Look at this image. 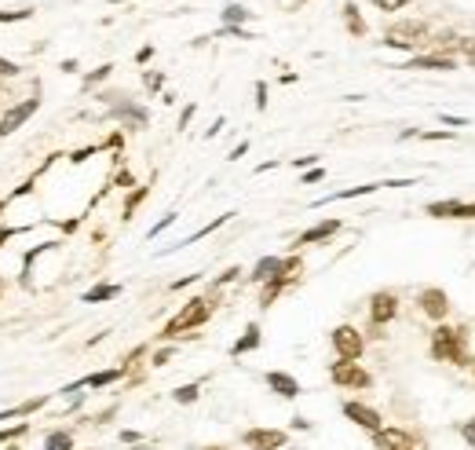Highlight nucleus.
<instances>
[{"mask_svg": "<svg viewBox=\"0 0 475 450\" xmlns=\"http://www.w3.org/2000/svg\"><path fill=\"white\" fill-rule=\"evenodd\" d=\"M432 359L453 363V366H472V356H468V330L435 326V333H432Z\"/></svg>", "mask_w": 475, "mask_h": 450, "instance_id": "1", "label": "nucleus"}, {"mask_svg": "<svg viewBox=\"0 0 475 450\" xmlns=\"http://www.w3.org/2000/svg\"><path fill=\"white\" fill-rule=\"evenodd\" d=\"M208 315H212V300H205V297L187 300L183 308H179V311L169 318V323H165V330H161V341H176V337H194L190 330H198Z\"/></svg>", "mask_w": 475, "mask_h": 450, "instance_id": "2", "label": "nucleus"}, {"mask_svg": "<svg viewBox=\"0 0 475 450\" xmlns=\"http://www.w3.org/2000/svg\"><path fill=\"white\" fill-rule=\"evenodd\" d=\"M432 41V26L424 19H409V22H399L384 34V44L388 48H402V52H413V48L428 44Z\"/></svg>", "mask_w": 475, "mask_h": 450, "instance_id": "3", "label": "nucleus"}, {"mask_svg": "<svg viewBox=\"0 0 475 450\" xmlns=\"http://www.w3.org/2000/svg\"><path fill=\"white\" fill-rule=\"evenodd\" d=\"M329 381H333V384H340V388H355V392H362V388H369V384H373V374H369V370H362L358 363L336 359V363L329 366Z\"/></svg>", "mask_w": 475, "mask_h": 450, "instance_id": "4", "label": "nucleus"}, {"mask_svg": "<svg viewBox=\"0 0 475 450\" xmlns=\"http://www.w3.org/2000/svg\"><path fill=\"white\" fill-rule=\"evenodd\" d=\"M329 341H333V348H336V356L348 359V363L362 359V351H366V341H362V333H358L355 326H336V330L329 333Z\"/></svg>", "mask_w": 475, "mask_h": 450, "instance_id": "5", "label": "nucleus"}, {"mask_svg": "<svg viewBox=\"0 0 475 450\" xmlns=\"http://www.w3.org/2000/svg\"><path fill=\"white\" fill-rule=\"evenodd\" d=\"M424 213L435 220H475V202H461V198H442V202H428Z\"/></svg>", "mask_w": 475, "mask_h": 450, "instance_id": "6", "label": "nucleus"}, {"mask_svg": "<svg viewBox=\"0 0 475 450\" xmlns=\"http://www.w3.org/2000/svg\"><path fill=\"white\" fill-rule=\"evenodd\" d=\"M241 443L249 450H285L289 432H282V428H249V432H241Z\"/></svg>", "mask_w": 475, "mask_h": 450, "instance_id": "7", "label": "nucleus"}, {"mask_svg": "<svg viewBox=\"0 0 475 450\" xmlns=\"http://www.w3.org/2000/svg\"><path fill=\"white\" fill-rule=\"evenodd\" d=\"M420 311L432 318V323H442V318L450 315V297H446V289H439V286H428V289H420Z\"/></svg>", "mask_w": 475, "mask_h": 450, "instance_id": "8", "label": "nucleus"}, {"mask_svg": "<svg viewBox=\"0 0 475 450\" xmlns=\"http://www.w3.org/2000/svg\"><path fill=\"white\" fill-rule=\"evenodd\" d=\"M37 106H41V95H34V99H22V103H15L8 114H4V121H0V136H11V132H19V128L37 114Z\"/></svg>", "mask_w": 475, "mask_h": 450, "instance_id": "9", "label": "nucleus"}, {"mask_svg": "<svg viewBox=\"0 0 475 450\" xmlns=\"http://www.w3.org/2000/svg\"><path fill=\"white\" fill-rule=\"evenodd\" d=\"M395 315H399V297L395 293H388V289L373 293V300H369V326H388Z\"/></svg>", "mask_w": 475, "mask_h": 450, "instance_id": "10", "label": "nucleus"}, {"mask_svg": "<svg viewBox=\"0 0 475 450\" xmlns=\"http://www.w3.org/2000/svg\"><path fill=\"white\" fill-rule=\"evenodd\" d=\"M343 417H348V421H355L358 428H366L369 436L376 428H384V417L376 414L373 407H366V403H358V399H348V403H343Z\"/></svg>", "mask_w": 475, "mask_h": 450, "instance_id": "11", "label": "nucleus"}, {"mask_svg": "<svg viewBox=\"0 0 475 450\" xmlns=\"http://www.w3.org/2000/svg\"><path fill=\"white\" fill-rule=\"evenodd\" d=\"M373 447L376 450H417V440L406 428H376L373 432Z\"/></svg>", "mask_w": 475, "mask_h": 450, "instance_id": "12", "label": "nucleus"}, {"mask_svg": "<svg viewBox=\"0 0 475 450\" xmlns=\"http://www.w3.org/2000/svg\"><path fill=\"white\" fill-rule=\"evenodd\" d=\"M267 388L274 395H282V399H297L300 395V381L292 374H285V370H271V374H267Z\"/></svg>", "mask_w": 475, "mask_h": 450, "instance_id": "13", "label": "nucleus"}, {"mask_svg": "<svg viewBox=\"0 0 475 450\" xmlns=\"http://www.w3.org/2000/svg\"><path fill=\"white\" fill-rule=\"evenodd\" d=\"M340 227H343L340 220H322V223H315V227H311V231H304V234L297 238V249H300V246H315V242H325V238H333Z\"/></svg>", "mask_w": 475, "mask_h": 450, "instance_id": "14", "label": "nucleus"}, {"mask_svg": "<svg viewBox=\"0 0 475 450\" xmlns=\"http://www.w3.org/2000/svg\"><path fill=\"white\" fill-rule=\"evenodd\" d=\"M457 62H453V55H435V52H428V55H417V59H409L402 70H453Z\"/></svg>", "mask_w": 475, "mask_h": 450, "instance_id": "15", "label": "nucleus"}, {"mask_svg": "<svg viewBox=\"0 0 475 450\" xmlns=\"http://www.w3.org/2000/svg\"><path fill=\"white\" fill-rule=\"evenodd\" d=\"M260 341H264V337H260V326H256V323H249V326H245V333L234 341L231 356L238 359V356H245V351H256V348H260Z\"/></svg>", "mask_w": 475, "mask_h": 450, "instance_id": "16", "label": "nucleus"}, {"mask_svg": "<svg viewBox=\"0 0 475 450\" xmlns=\"http://www.w3.org/2000/svg\"><path fill=\"white\" fill-rule=\"evenodd\" d=\"M128 374L125 366H118V370H99V374H92V377H85L80 384H85V388H106V384H113V381H121Z\"/></svg>", "mask_w": 475, "mask_h": 450, "instance_id": "17", "label": "nucleus"}, {"mask_svg": "<svg viewBox=\"0 0 475 450\" xmlns=\"http://www.w3.org/2000/svg\"><path fill=\"white\" fill-rule=\"evenodd\" d=\"M278 267H282V256H264L256 267H253V282H267V279H274L278 275Z\"/></svg>", "mask_w": 475, "mask_h": 450, "instance_id": "18", "label": "nucleus"}, {"mask_svg": "<svg viewBox=\"0 0 475 450\" xmlns=\"http://www.w3.org/2000/svg\"><path fill=\"white\" fill-rule=\"evenodd\" d=\"M44 450H73V432H70V428H55V432H48Z\"/></svg>", "mask_w": 475, "mask_h": 450, "instance_id": "19", "label": "nucleus"}, {"mask_svg": "<svg viewBox=\"0 0 475 450\" xmlns=\"http://www.w3.org/2000/svg\"><path fill=\"white\" fill-rule=\"evenodd\" d=\"M285 286H289V282H285V279H278V275H274V279H267V282H264V293H260V304H264V308H271V304L278 300V293H282Z\"/></svg>", "mask_w": 475, "mask_h": 450, "instance_id": "20", "label": "nucleus"}, {"mask_svg": "<svg viewBox=\"0 0 475 450\" xmlns=\"http://www.w3.org/2000/svg\"><path fill=\"white\" fill-rule=\"evenodd\" d=\"M118 293H121V286H95V289H88L80 300H85V304H99V300H113Z\"/></svg>", "mask_w": 475, "mask_h": 450, "instance_id": "21", "label": "nucleus"}, {"mask_svg": "<svg viewBox=\"0 0 475 450\" xmlns=\"http://www.w3.org/2000/svg\"><path fill=\"white\" fill-rule=\"evenodd\" d=\"M343 19H348V29L355 37H366V22H362V15H358L355 4H343Z\"/></svg>", "mask_w": 475, "mask_h": 450, "instance_id": "22", "label": "nucleus"}, {"mask_svg": "<svg viewBox=\"0 0 475 450\" xmlns=\"http://www.w3.org/2000/svg\"><path fill=\"white\" fill-rule=\"evenodd\" d=\"M198 395H201V384H183V388H176L172 392V399H176V403H198Z\"/></svg>", "mask_w": 475, "mask_h": 450, "instance_id": "23", "label": "nucleus"}, {"mask_svg": "<svg viewBox=\"0 0 475 450\" xmlns=\"http://www.w3.org/2000/svg\"><path fill=\"white\" fill-rule=\"evenodd\" d=\"M245 19H249V11H245L241 4H227V8H223V22H227V26H238V22H245Z\"/></svg>", "mask_w": 475, "mask_h": 450, "instance_id": "24", "label": "nucleus"}, {"mask_svg": "<svg viewBox=\"0 0 475 450\" xmlns=\"http://www.w3.org/2000/svg\"><path fill=\"white\" fill-rule=\"evenodd\" d=\"M146 198V187H136L132 195H128V202H125V220H132V213H136V205Z\"/></svg>", "mask_w": 475, "mask_h": 450, "instance_id": "25", "label": "nucleus"}, {"mask_svg": "<svg viewBox=\"0 0 475 450\" xmlns=\"http://www.w3.org/2000/svg\"><path fill=\"white\" fill-rule=\"evenodd\" d=\"M26 432H29V425L22 421V425H15V428H0V443H4V440H19V436H26Z\"/></svg>", "mask_w": 475, "mask_h": 450, "instance_id": "26", "label": "nucleus"}, {"mask_svg": "<svg viewBox=\"0 0 475 450\" xmlns=\"http://www.w3.org/2000/svg\"><path fill=\"white\" fill-rule=\"evenodd\" d=\"M373 4L381 11H402L406 4H413V0H373Z\"/></svg>", "mask_w": 475, "mask_h": 450, "instance_id": "27", "label": "nucleus"}, {"mask_svg": "<svg viewBox=\"0 0 475 450\" xmlns=\"http://www.w3.org/2000/svg\"><path fill=\"white\" fill-rule=\"evenodd\" d=\"M461 440H465L468 447H475V417H472V421H465V425H461Z\"/></svg>", "mask_w": 475, "mask_h": 450, "instance_id": "28", "label": "nucleus"}, {"mask_svg": "<svg viewBox=\"0 0 475 450\" xmlns=\"http://www.w3.org/2000/svg\"><path fill=\"white\" fill-rule=\"evenodd\" d=\"M172 223H176V213H169V216L161 220V223H154V227H150V238H157V234L165 231V227H172Z\"/></svg>", "mask_w": 475, "mask_h": 450, "instance_id": "29", "label": "nucleus"}, {"mask_svg": "<svg viewBox=\"0 0 475 450\" xmlns=\"http://www.w3.org/2000/svg\"><path fill=\"white\" fill-rule=\"evenodd\" d=\"M19 19H29V11H0V22H19Z\"/></svg>", "mask_w": 475, "mask_h": 450, "instance_id": "30", "label": "nucleus"}, {"mask_svg": "<svg viewBox=\"0 0 475 450\" xmlns=\"http://www.w3.org/2000/svg\"><path fill=\"white\" fill-rule=\"evenodd\" d=\"M264 106H267V85L260 81L256 85V110H264Z\"/></svg>", "mask_w": 475, "mask_h": 450, "instance_id": "31", "label": "nucleus"}, {"mask_svg": "<svg viewBox=\"0 0 475 450\" xmlns=\"http://www.w3.org/2000/svg\"><path fill=\"white\" fill-rule=\"evenodd\" d=\"M417 139H453V132H435V128H432V132H413Z\"/></svg>", "mask_w": 475, "mask_h": 450, "instance_id": "32", "label": "nucleus"}, {"mask_svg": "<svg viewBox=\"0 0 475 450\" xmlns=\"http://www.w3.org/2000/svg\"><path fill=\"white\" fill-rule=\"evenodd\" d=\"M238 275H241V271H238V267H231V271H223V275L216 279V289H220V286H227V282H234Z\"/></svg>", "mask_w": 475, "mask_h": 450, "instance_id": "33", "label": "nucleus"}, {"mask_svg": "<svg viewBox=\"0 0 475 450\" xmlns=\"http://www.w3.org/2000/svg\"><path fill=\"white\" fill-rule=\"evenodd\" d=\"M161 85H165V77H161V73H146V88H150V92H157Z\"/></svg>", "mask_w": 475, "mask_h": 450, "instance_id": "34", "label": "nucleus"}, {"mask_svg": "<svg viewBox=\"0 0 475 450\" xmlns=\"http://www.w3.org/2000/svg\"><path fill=\"white\" fill-rule=\"evenodd\" d=\"M15 73H19V66L8 62V59H0V77H15Z\"/></svg>", "mask_w": 475, "mask_h": 450, "instance_id": "35", "label": "nucleus"}, {"mask_svg": "<svg viewBox=\"0 0 475 450\" xmlns=\"http://www.w3.org/2000/svg\"><path fill=\"white\" fill-rule=\"evenodd\" d=\"M172 359V348H161V351H154V366H165Z\"/></svg>", "mask_w": 475, "mask_h": 450, "instance_id": "36", "label": "nucleus"}, {"mask_svg": "<svg viewBox=\"0 0 475 450\" xmlns=\"http://www.w3.org/2000/svg\"><path fill=\"white\" fill-rule=\"evenodd\" d=\"M110 70H113V66H99V70L88 77V85H95V81H103V77H110Z\"/></svg>", "mask_w": 475, "mask_h": 450, "instance_id": "37", "label": "nucleus"}, {"mask_svg": "<svg viewBox=\"0 0 475 450\" xmlns=\"http://www.w3.org/2000/svg\"><path fill=\"white\" fill-rule=\"evenodd\" d=\"M442 121L453 125V128H465V125H468V118H453V114H442Z\"/></svg>", "mask_w": 475, "mask_h": 450, "instance_id": "38", "label": "nucleus"}, {"mask_svg": "<svg viewBox=\"0 0 475 450\" xmlns=\"http://www.w3.org/2000/svg\"><path fill=\"white\" fill-rule=\"evenodd\" d=\"M322 176H325L322 169H311V172H304V183H318V180H322Z\"/></svg>", "mask_w": 475, "mask_h": 450, "instance_id": "39", "label": "nucleus"}, {"mask_svg": "<svg viewBox=\"0 0 475 450\" xmlns=\"http://www.w3.org/2000/svg\"><path fill=\"white\" fill-rule=\"evenodd\" d=\"M139 440H143V436H139V432H132V428L121 432V443H139Z\"/></svg>", "mask_w": 475, "mask_h": 450, "instance_id": "40", "label": "nucleus"}, {"mask_svg": "<svg viewBox=\"0 0 475 450\" xmlns=\"http://www.w3.org/2000/svg\"><path fill=\"white\" fill-rule=\"evenodd\" d=\"M113 183H118V187H132L136 180H132V172H121V176H118V180H113Z\"/></svg>", "mask_w": 475, "mask_h": 450, "instance_id": "41", "label": "nucleus"}, {"mask_svg": "<svg viewBox=\"0 0 475 450\" xmlns=\"http://www.w3.org/2000/svg\"><path fill=\"white\" fill-rule=\"evenodd\" d=\"M245 150H249V143H238V147H234V150H231V162H238V157H241V154H245Z\"/></svg>", "mask_w": 475, "mask_h": 450, "instance_id": "42", "label": "nucleus"}, {"mask_svg": "<svg viewBox=\"0 0 475 450\" xmlns=\"http://www.w3.org/2000/svg\"><path fill=\"white\" fill-rule=\"evenodd\" d=\"M190 118H194V106H187L183 114H179V128H187V121H190Z\"/></svg>", "mask_w": 475, "mask_h": 450, "instance_id": "43", "label": "nucleus"}, {"mask_svg": "<svg viewBox=\"0 0 475 450\" xmlns=\"http://www.w3.org/2000/svg\"><path fill=\"white\" fill-rule=\"evenodd\" d=\"M292 428H297V432H307L311 421H304V417H292Z\"/></svg>", "mask_w": 475, "mask_h": 450, "instance_id": "44", "label": "nucleus"}, {"mask_svg": "<svg viewBox=\"0 0 475 450\" xmlns=\"http://www.w3.org/2000/svg\"><path fill=\"white\" fill-rule=\"evenodd\" d=\"M292 165H297V169H307V165H315V157H311V154H307V157H297Z\"/></svg>", "mask_w": 475, "mask_h": 450, "instance_id": "45", "label": "nucleus"}, {"mask_svg": "<svg viewBox=\"0 0 475 450\" xmlns=\"http://www.w3.org/2000/svg\"><path fill=\"white\" fill-rule=\"evenodd\" d=\"M465 59H468V66H475V48H472V52H468Z\"/></svg>", "mask_w": 475, "mask_h": 450, "instance_id": "46", "label": "nucleus"}, {"mask_svg": "<svg viewBox=\"0 0 475 450\" xmlns=\"http://www.w3.org/2000/svg\"><path fill=\"white\" fill-rule=\"evenodd\" d=\"M205 450H227V447H205Z\"/></svg>", "mask_w": 475, "mask_h": 450, "instance_id": "47", "label": "nucleus"}, {"mask_svg": "<svg viewBox=\"0 0 475 450\" xmlns=\"http://www.w3.org/2000/svg\"><path fill=\"white\" fill-rule=\"evenodd\" d=\"M472 374H475V359H472Z\"/></svg>", "mask_w": 475, "mask_h": 450, "instance_id": "48", "label": "nucleus"}]
</instances>
